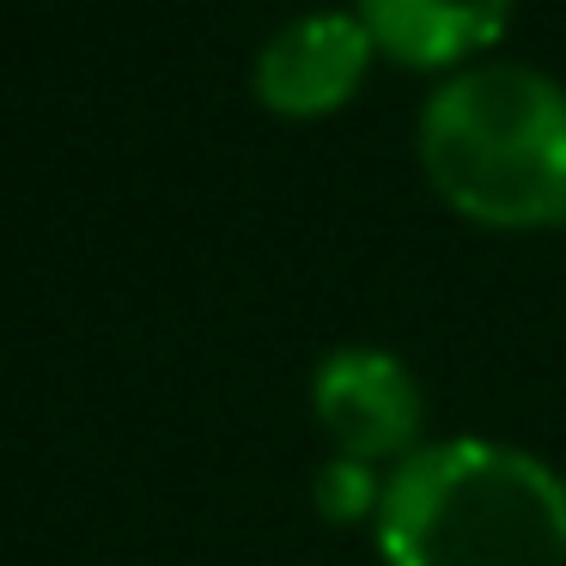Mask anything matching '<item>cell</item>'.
I'll list each match as a JSON object with an SVG mask.
<instances>
[{
    "label": "cell",
    "mask_w": 566,
    "mask_h": 566,
    "mask_svg": "<svg viewBox=\"0 0 566 566\" xmlns=\"http://www.w3.org/2000/svg\"><path fill=\"white\" fill-rule=\"evenodd\" d=\"M384 566H566V481L500 439L420 444L384 475Z\"/></svg>",
    "instance_id": "1"
},
{
    "label": "cell",
    "mask_w": 566,
    "mask_h": 566,
    "mask_svg": "<svg viewBox=\"0 0 566 566\" xmlns=\"http://www.w3.org/2000/svg\"><path fill=\"white\" fill-rule=\"evenodd\" d=\"M420 165L451 213L493 232L566 220V86L524 62L451 74L420 111Z\"/></svg>",
    "instance_id": "2"
},
{
    "label": "cell",
    "mask_w": 566,
    "mask_h": 566,
    "mask_svg": "<svg viewBox=\"0 0 566 566\" xmlns=\"http://www.w3.org/2000/svg\"><path fill=\"white\" fill-rule=\"evenodd\" d=\"M311 408L329 432L335 457L347 463H384L420 451V384L390 347H335L311 371Z\"/></svg>",
    "instance_id": "3"
},
{
    "label": "cell",
    "mask_w": 566,
    "mask_h": 566,
    "mask_svg": "<svg viewBox=\"0 0 566 566\" xmlns=\"http://www.w3.org/2000/svg\"><path fill=\"white\" fill-rule=\"evenodd\" d=\"M371 50L378 43L359 25V13H305L262 43L250 80H256V98L274 116L311 123V116H329L354 98Z\"/></svg>",
    "instance_id": "4"
},
{
    "label": "cell",
    "mask_w": 566,
    "mask_h": 566,
    "mask_svg": "<svg viewBox=\"0 0 566 566\" xmlns=\"http://www.w3.org/2000/svg\"><path fill=\"white\" fill-rule=\"evenodd\" d=\"M512 19V0H359V25L402 67H457Z\"/></svg>",
    "instance_id": "5"
},
{
    "label": "cell",
    "mask_w": 566,
    "mask_h": 566,
    "mask_svg": "<svg viewBox=\"0 0 566 566\" xmlns=\"http://www.w3.org/2000/svg\"><path fill=\"white\" fill-rule=\"evenodd\" d=\"M378 500H384V481H371V463L329 457V463L317 469V505L335 524H347V517H359V512L378 517Z\"/></svg>",
    "instance_id": "6"
}]
</instances>
